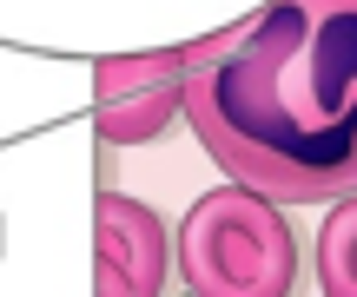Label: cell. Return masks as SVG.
<instances>
[{"instance_id": "5b68a950", "label": "cell", "mask_w": 357, "mask_h": 297, "mask_svg": "<svg viewBox=\"0 0 357 297\" xmlns=\"http://www.w3.org/2000/svg\"><path fill=\"white\" fill-rule=\"evenodd\" d=\"M318 284L324 297H357V192L337 198L318 225Z\"/></svg>"}, {"instance_id": "6da1fadb", "label": "cell", "mask_w": 357, "mask_h": 297, "mask_svg": "<svg viewBox=\"0 0 357 297\" xmlns=\"http://www.w3.org/2000/svg\"><path fill=\"white\" fill-rule=\"evenodd\" d=\"M185 126L225 179L278 205L357 192V0H265L185 47Z\"/></svg>"}, {"instance_id": "3957f363", "label": "cell", "mask_w": 357, "mask_h": 297, "mask_svg": "<svg viewBox=\"0 0 357 297\" xmlns=\"http://www.w3.org/2000/svg\"><path fill=\"white\" fill-rule=\"evenodd\" d=\"M178 251L153 205L126 192H100L93 205V297H172Z\"/></svg>"}, {"instance_id": "277c9868", "label": "cell", "mask_w": 357, "mask_h": 297, "mask_svg": "<svg viewBox=\"0 0 357 297\" xmlns=\"http://www.w3.org/2000/svg\"><path fill=\"white\" fill-rule=\"evenodd\" d=\"M185 113V53H113L93 66V126L100 145H146Z\"/></svg>"}, {"instance_id": "7a4b0ae2", "label": "cell", "mask_w": 357, "mask_h": 297, "mask_svg": "<svg viewBox=\"0 0 357 297\" xmlns=\"http://www.w3.org/2000/svg\"><path fill=\"white\" fill-rule=\"evenodd\" d=\"M178 284L185 297H298L305 251L291 211L252 185H218L178 218Z\"/></svg>"}]
</instances>
